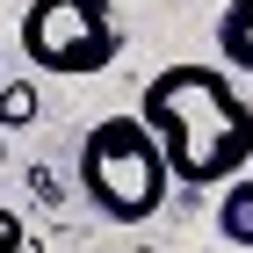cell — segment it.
I'll return each mask as SVG.
<instances>
[{"label":"cell","instance_id":"cell-6","mask_svg":"<svg viewBox=\"0 0 253 253\" xmlns=\"http://www.w3.org/2000/svg\"><path fill=\"white\" fill-rule=\"evenodd\" d=\"M37 123V80H0V130H29Z\"/></svg>","mask_w":253,"mask_h":253},{"label":"cell","instance_id":"cell-8","mask_svg":"<svg viewBox=\"0 0 253 253\" xmlns=\"http://www.w3.org/2000/svg\"><path fill=\"white\" fill-rule=\"evenodd\" d=\"M0 159H7V130H0Z\"/></svg>","mask_w":253,"mask_h":253},{"label":"cell","instance_id":"cell-4","mask_svg":"<svg viewBox=\"0 0 253 253\" xmlns=\"http://www.w3.org/2000/svg\"><path fill=\"white\" fill-rule=\"evenodd\" d=\"M217 58L232 73H253V0H224V15H217Z\"/></svg>","mask_w":253,"mask_h":253},{"label":"cell","instance_id":"cell-5","mask_svg":"<svg viewBox=\"0 0 253 253\" xmlns=\"http://www.w3.org/2000/svg\"><path fill=\"white\" fill-rule=\"evenodd\" d=\"M217 239L224 246H253V174H232L217 195Z\"/></svg>","mask_w":253,"mask_h":253},{"label":"cell","instance_id":"cell-2","mask_svg":"<svg viewBox=\"0 0 253 253\" xmlns=\"http://www.w3.org/2000/svg\"><path fill=\"white\" fill-rule=\"evenodd\" d=\"M73 174H80V195H87L109 224H145V217L167 203V188H174V167H167L152 123L137 116V109L101 116L94 130L80 137Z\"/></svg>","mask_w":253,"mask_h":253},{"label":"cell","instance_id":"cell-7","mask_svg":"<svg viewBox=\"0 0 253 253\" xmlns=\"http://www.w3.org/2000/svg\"><path fill=\"white\" fill-rule=\"evenodd\" d=\"M0 253H22V210H0Z\"/></svg>","mask_w":253,"mask_h":253},{"label":"cell","instance_id":"cell-1","mask_svg":"<svg viewBox=\"0 0 253 253\" xmlns=\"http://www.w3.org/2000/svg\"><path fill=\"white\" fill-rule=\"evenodd\" d=\"M137 116L152 123L181 188H224L253 159V101L239 94V73L224 58L217 65H195V58L159 65L137 94Z\"/></svg>","mask_w":253,"mask_h":253},{"label":"cell","instance_id":"cell-3","mask_svg":"<svg viewBox=\"0 0 253 253\" xmlns=\"http://www.w3.org/2000/svg\"><path fill=\"white\" fill-rule=\"evenodd\" d=\"M15 37H22V58L37 73H58V80H94L123 51L109 0H29Z\"/></svg>","mask_w":253,"mask_h":253}]
</instances>
